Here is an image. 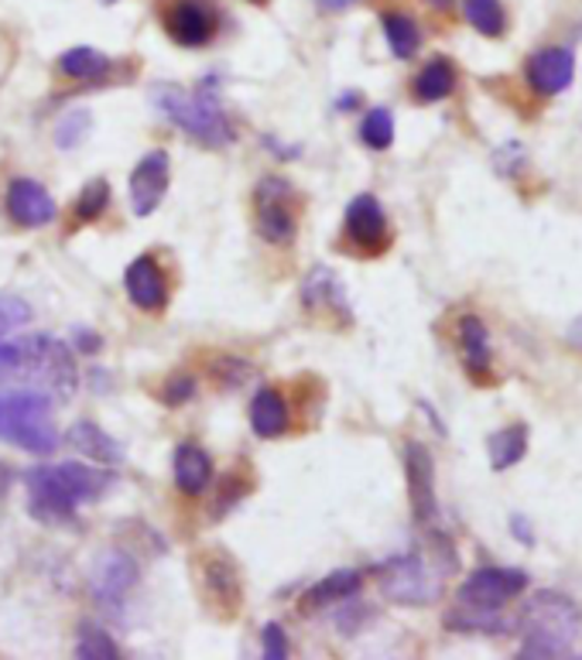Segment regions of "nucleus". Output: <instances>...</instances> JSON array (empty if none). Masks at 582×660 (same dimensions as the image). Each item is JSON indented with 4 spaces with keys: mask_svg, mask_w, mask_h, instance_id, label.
<instances>
[{
    "mask_svg": "<svg viewBox=\"0 0 582 660\" xmlns=\"http://www.w3.org/2000/svg\"><path fill=\"white\" fill-rule=\"evenodd\" d=\"M113 486V473L83 466V463H59V466H38L28 473L31 500L28 510L42 524L72 520L83 504H96Z\"/></svg>",
    "mask_w": 582,
    "mask_h": 660,
    "instance_id": "obj_1",
    "label": "nucleus"
},
{
    "mask_svg": "<svg viewBox=\"0 0 582 660\" xmlns=\"http://www.w3.org/2000/svg\"><path fill=\"white\" fill-rule=\"evenodd\" d=\"M151 100L162 110V116L172 120L175 128H182L192 141H200L206 148H229L237 141V131H233V123L210 79L196 90H182L175 82H162V87H154Z\"/></svg>",
    "mask_w": 582,
    "mask_h": 660,
    "instance_id": "obj_2",
    "label": "nucleus"
},
{
    "mask_svg": "<svg viewBox=\"0 0 582 660\" xmlns=\"http://www.w3.org/2000/svg\"><path fill=\"white\" fill-rule=\"evenodd\" d=\"M521 657H565L582 630L579 606L562 592H538L521 609Z\"/></svg>",
    "mask_w": 582,
    "mask_h": 660,
    "instance_id": "obj_3",
    "label": "nucleus"
},
{
    "mask_svg": "<svg viewBox=\"0 0 582 660\" xmlns=\"http://www.w3.org/2000/svg\"><path fill=\"white\" fill-rule=\"evenodd\" d=\"M0 438L21 451H31V456H52L59 448V431L52 425L49 394L42 390L0 394Z\"/></svg>",
    "mask_w": 582,
    "mask_h": 660,
    "instance_id": "obj_4",
    "label": "nucleus"
},
{
    "mask_svg": "<svg viewBox=\"0 0 582 660\" xmlns=\"http://www.w3.org/2000/svg\"><path fill=\"white\" fill-rule=\"evenodd\" d=\"M18 346V369L14 380L34 384L31 390H42L52 397H72L75 384H80V369H75V356L65 343L52 336H28Z\"/></svg>",
    "mask_w": 582,
    "mask_h": 660,
    "instance_id": "obj_5",
    "label": "nucleus"
},
{
    "mask_svg": "<svg viewBox=\"0 0 582 660\" xmlns=\"http://www.w3.org/2000/svg\"><path fill=\"white\" fill-rule=\"evenodd\" d=\"M449 568H436L421 555H401L380 568V592L401 606H429L442 596Z\"/></svg>",
    "mask_w": 582,
    "mask_h": 660,
    "instance_id": "obj_6",
    "label": "nucleus"
},
{
    "mask_svg": "<svg viewBox=\"0 0 582 660\" xmlns=\"http://www.w3.org/2000/svg\"><path fill=\"white\" fill-rule=\"evenodd\" d=\"M528 589V575L521 568H477L456 592V606L477 612H500L511 599Z\"/></svg>",
    "mask_w": 582,
    "mask_h": 660,
    "instance_id": "obj_7",
    "label": "nucleus"
},
{
    "mask_svg": "<svg viewBox=\"0 0 582 660\" xmlns=\"http://www.w3.org/2000/svg\"><path fill=\"white\" fill-rule=\"evenodd\" d=\"M254 205H257V233L275 243V246H285L295 240V205H292V185L285 179H264L257 185V195H254Z\"/></svg>",
    "mask_w": 582,
    "mask_h": 660,
    "instance_id": "obj_8",
    "label": "nucleus"
},
{
    "mask_svg": "<svg viewBox=\"0 0 582 660\" xmlns=\"http://www.w3.org/2000/svg\"><path fill=\"white\" fill-rule=\"evenodd\" d=\"M405 473H408V493H411V514L421 527H436L439 520V500H436V463L432 451L421 441H408L405 448Z\"/></svg>",
    "mask_w": 582,
    "mask_h": 660,
    "instance_id": "obj_9",
    "label": "nucleus"
},
{
    "mask_svg": "<svg viewBox=\"0 0 582 660\" xmlns=\"http://www.w3.org/2000/svg\"><path fill=\"white\" fill-rule=\"evenodd\" d=\"M169 164L172 161L165 151H151L137 161V169L131 175V210L137 216H151L162 205V199L169 192V179H172Z\"/></svg>",
    "mask_w": 582,
    "mask_h": 660,
    "instance_id": "obj_10",
    "label": "nucleus"
},
{
    "mask_svg": "<svg viewBox=\"0 0 582 660\" xmlns=\"http://www.w3.org/2000/svg\"><path fill=\"white\" fill-rule=\"evenodd\" d=\"M165 28L182 49H203L216 34V11L206 0H175L165 14Z\"/></svg>",
    "mask_w": 582,
    "mask_h": 660,
    "instance_id": "obj_11",
    "label": "nucleus"
},
{
    "mask_svg": "<svg viewBox=\"0 0 582 660\" xmlns=\"http://www.w3.org/2000/svg\"><path fill=\"white\" fill-rule=\"evenodd\" d=\"M346 236L367 254H380L387 246V213L370 192H360L346 205Z\"/></svg>",
    "mask_w": 582,
    "mask_h": 660,
    "instance_id": "obj_12",
    "label": "nucleus"
},
{
    "mask_svg": "<svg viewBox=\"0 0 582 660\" xmlns=\"http://www.w3.org/2000/svg\"><path fill=\"white\" fill-rule=\"evenodd\" d=\"M137 586V561L127 551H103L90 571V589L100 602H121Z\"/></svg>",
    "mask_w": 582,
    "mask_h": 660,
    "instance_id": "obj_13",
    "label": "nucleus"
},
{
    "mask_svg": "<svg viewBox=\"0 0 582 660\" xmlns=\"http://www.w3.org/2000/svg\"><path fill=\"white\" fill-rule=\"evenodd\" d=\"M8 216L24 230H38L59 216V205L45 185H38L31 179H14L8 185Z\"/></svg>",
    "mask_w": 582,
    "mask_h": 660,
    "instance_id": "obj_14",
    "label": "nucleus"
},
{
    "mask_svg": "<svg viewBox=\"0 0 582 660\" xmlns=\"http://www.w3.org/2000/svg\"><path fill=\"white\" fill-rule=\"evenodd\" d=\"M575 79V55L562 45H549L528 59V82L541 97H559Z\"/></svg>",
    "mask_w": 582,
    "mask_h": 660,
    "instance_id": "obj_15",
    "label": "nucleus"
},
{
    "mask_svg": "<svg viewBox=\"0 0 582 660\" xmlns=\"http://www.w3.org/2000/svg\"><path fill=\"white\" fill-rule=\"evenodd\" d=\"M456 339H459V353H462V366L466 374L477 380H490L493 369V349H490V333L483 318L477 315H462L456 325Z\"/></svg>",
    "mask_w": 582,
    "mask_h": 660,
    "instance_id": "obj_16",
    "label": "nucleus"
},
{
    "mask_svg": "<svg viewBox=\"0 0 582 660\" xmlns=\"http://www.w3.org/2000/svg\"><path fill=\"white\" fill-rule=\"evenodd\" d=\"M124 284H127L131 302L144 312H159L169 302V284H165V274H162V267L154 257H137L127 267Z\"/></svg>",
    "mask_w": 582,
    "mask_h": 660,
    "instance_id": "obj_17",
    "label": "nucleus"
},
{
    "mask_svg": "<svg viewBox=\"0 0 582 660\" xmlns=\"http://www.w3.org/2000/svg\"><path fill=\"white\" fill-rule=\"evenodd\" d=\"M69 445L80 451V456H86L90 463H100V466H121L124 463V448L116 438H110L100 425L93 422H75L69 428Z\"/></svg>",
    "mask_w": 582,
    "mask_h": 660,
    "instance_id": "obj_18",
    "label": "nucleus"
},
{
    "mask_svg": "<svg viewBox=\"0 0 582 660\" xmlns=\"http://www.w3.org/2000/svg\"><path fill=\"white\" fill-rule=\"evenodd\" d=\"M213 479V463L200 445H178L175 448V486L185 497H200Z\"/></svg>",
    "mask_w": 582,
    "mask_h": 660,
    "instance_id": "obj_19",
    "label": "nucleus"
},
{
    "mask_svg": "<svg viewBox=\"0 0 582 660\" xmlns=\"http://www.w3.org/2000/svg\"><path fill=\"white\" fill-rule=\"evenodd\" d=\"M288 422H292L288 404H285V397L278 390L264 387V390L254 394V400H251V428L257 431V438H278V435H285L288 431Z\"/></svg>",
    "mask_w": 582,
    "mask_h": 660,
    "instance_id": "obj_20",
    "label": "nucleus"
},
{
    "mask_svg": "<svg viewBox=\"0 0 582 660\" xmlns=\"http://www.w3.org/2000/svg\"><path fill=\"white\" fill-rule=\"evenodd\" d=\"M360 586H364V575H360V571H354V568L333 571V575H326L323 582H316L313 589H308V592L302 596V606H305V609H326V606H333V602H343V599H349V596H357Z\"/></svg>",
    "mask_w": 582,
    "mask_h": 660,
    "instance_id": "obj_21",
    "label": "nucleus"
},
{
    "mask_svg": "<svg viewBox=\"0 0 582 660\" xmlns=\"http://www.w3.org/2000/svg\"><path fill=\"white\" fill-rule=\"evenodd\" d=\"M203 571H206L210 599L219 602V609H223L226 616L237 612V606H241V579H237V568H233L226 558H210Z\"/></svg>",
    "mask_w": 582,
    "mask_h": 660,
    "instance_id": "obj_22",
    "label": "nucleus"
},
{
    "mask_svg": "<svg viewBox=\"0 0 582 660\" xmlns=\"http://www.w3.org/2000/svg\"><path fill=\"white\" fill-rule=\"evenodd\" d=\"M456 93V65L449 59H432L415 75V100L418 103H439Z\"/></svg>",
    "mask_w": 582,
    "mask_h": 660,
    "instance_id": "obj_23",
    "label": "nucleus"
},
{
    "mask_svg": "<svg viewBox=\"0 0 582 660\" xmlns=\"http://www.w3.org/2000/svg\"><path fill=\"white\" fill-rule=\"evenodd\" d=\"M302 302H305V308H329V312L339 308L343 318H349L343 284H339L326 267H316L313 274L305 277V284H302Z\"/></svg>",
    "mask_w": 582,
    "mask_h": 660,
    "instance_id": "obj_24",
    "label": "nucleus"
},
{
    "mask_svg": "<svg viewBox=\"0 0 582 660\" xmlns=\"http://www.w3.org/2000/svg\"><path fill=\"white\" fill-rule=\"evenodd\" d=\"M490 466L497 473L503 469H511L524 459V451H528V428L524 425H511V428H500L493 438H490Z\"/></svg>",
    "mask_w": 582,
    "mask_h": 660,
    "instance_id": "obj_25",
    "label": "nucleus"
},
{
    "mask_svg": "<svg viewBox=\"0 0 582 660\" xmlns=\"http://www.w3.org/2000/svg\"><path fill=\"white\" fill-rule=\"evenodd\" d=\"M59 72L69 75V79H80V82H96V79H103L110 72V59L103 52H96V49L80 45V49L62 52Z\"/></svg>",
    "mask_w": 582,
    "mask_h": 660,
    "instance_id": "obj_26",
    "label": "nucleus"
},
{
    "mask_svg": "<svg viewBox=\"0 0 582 660\" xmlns=\"http://www.w3.org/2000/svg\"><path fill=\"white\" fill-rule=\"evenodd\" d=\"M384 24V38H387V45H391V52L398 59H411L418 49H421V31L415 24V18L401 14V11H391V14H384L380 18Z\"/></svg>",
    "mask_w": 582,
    "mask_h": 660,
    "instance_id": "obj_27",
    "label": "nucleus"
},
{
    "mask_svg": "<svg viewBox=\"0 0 582 660\" xmlns=\"http://www.w3.org/2000/svg\"><path fill=\"white\" fill-rule=\"evenodd\" d=\"M462 14L487 38H500L508 28V14H503L500 0H462Z\"/></svg>",
    "mask_w": 582,
    "mask_h": 660,
    "instance_id": "obj_28",
    "label": "nucleus"
},
{
    "mask_svg": "<svg viewBox=\"0 0 582 660\" xmlns=\"http://www.w3.org/2000/svg\"><path fill=\"white\" fill-rule=\"evenodd\" d=\"M360 141L374 151H387L395 144V113L387 106H374L360 123Z\"/></svg>",
    "mask_w": 582,
    "mask_h": 660,
    "instance_id": "obj_29",
    "label": "nucleus"
},
{
    "mask_svg": "<svg viewBox=\"0 0 582 660\" xmlns=\"http://www.w3.org/2000/svg\"><path fill=\"white\" fill-rule=\"evenodd\" d=\"M116 653V643H113V637L106 633V630H100V627H93V623H86V627H80V640H75V657H86V660H113Z\"/></svg>",
    "mask_w": 582,
    "mask_h": 660,
    "instance_id": "obj_30",
    "label": "nucleus"
},
{
    "mask_svg": "<svg viewBox=\"0 0 582 660\" xmlns=\"http://www.w3.org/2000/svg\"><path fill=\"white\" fill-rule=\"evenodd\" d=\"M106 205H110V185L103 179H96V182H90L83 189L80 199H75V220L93 223V220H100L106 213Z\"/></svg>",
    "mask_w": 582,
    "mask_h": 660,
    "instance_id": "obj_31",
    "label": "nucleus"
},
{
    "mask_svg": "<svg viewBox=\"0 0 582 660\" xmlns=\"http://www.w3.org/2000/svg\"><path fill=\"white\" fill-rule=\"evenodd\" d=\"M90 131V113L86 110H69L62 120H59V128H55V144L59 148H75Z\"/></svg>",
    "mask_w": 582,
    "mask_h": 660,
    "instance_id": "obj_32",
    "label": "nucleus"
},
{
    "mask_svg": "<svg viewBox=\"0 0 582 660\" xmlns=\"http://www.w3.org/2000/svg\"><path fill=\"white\" fill-rule=\"evenodd\" d=\"M31 322V308L14 298V295H0V336L11 333V328H21Z\"/></svg>",
    "mask_w": 582,
    "mask_h": 660,
    "instance_id": "obj_33",
    "label": "nucleus"
},
{
    "mask_svg": "<svg viewBox=\"0 0 582 660\" xmlns=\"http://www.w3.org/2000/svg\"><path fill=\"white\" fill-rule=\"evenodd\" d=\"M261 650H264L267 660L288 657V637H285V630H282L278 623H267V627H264V633H261Z\"/></svg>",
    "mask_w": 582,
    "mask_h": 660,
    "instance_id": "obj_34",
    "label": "nucleus"
},
{
    "mask_svg": "<svg viewBox=\"0 0 582 660\" xmlns=\"http://www.w3.org/2000/svg\"><path fill=\"white\" fill-rule=\"evenodd\" d=\"M192 394H196V380H192V377H178V380H172V384L165 387L162 400H169V404H185Z\"/></svg>",
    "mask_w": 582,
    "mask_h": 660,
    "instance_id": "obj_35",
    "label": "nucleus"
},
{
    "mask_svg": "<svg viewBox=\"0 0 582 660\" xmlns=\"http://www.w3.org/2000/svg\"><path fill=\"white\" fill-rule=\"evenodd\" d=\"M511 534H514L521 545H534V534H531L528 517H511Z\"/></svg>",
    "mask_w": 582,
    "mask_h": 660,
    "instance_id": "obj_36",
    "label": "nucleus"
},
{
    "mask_svg": "<svg viewBox=\"0 0 582 660\" xmlns=\"http://www.w3.org/2000/svg\"><path fill=\"white\" fill-rule=\"evenodd\" d=\"M75 346L86 349V353H96L100 349V336H93L90 328H75Z\"/></svg>",
    "mask_w": 582,
    "mask_h": 660,
    "instance_id": "obj_37",
    "label": "nucleus"
},
{
    "mask_svg": "<svg viewBox=\"0 0 582 660\" xmlns=\"http://www.w3.org/2000/svg\"><path fill=\"white\" fill-rule=\"evenodd\" d=\"M565 343L572 346V349H582V315L569 325V333H565Z\"/></svg>",
    "mask_w": 582,
    "mask_h": 660,
    "instance_id": "obj_38",
    "label": "nucleus"
},
{
    "mask_svg": "<svg viewBox=\"0 0 582 660\" xmlns=\"http://www.w3.org/2000/svg\"><path fill=\"white\" fill-rule=\"evenodd\" d=\"M11 479H14V473H11L8 466H0V497H4V493H8Z\"/></svg>",
    "mask_w": 582,
    "mask_h": 660,
    "instance_id": "obj_39",
    "label": "nucleus"
},
{
    "mask_svg": "<svg viewBox=\"0 0 582 660\" xmlns=\"http://www.w3.org/2000/svg\"><path fill=\"white\" fill-rule=\"evenodd\" d=\"M429 4H432V8H439V11H449V8L456 4V0H429Z\"/></svg>",
    "mask_w": 582,
    "mask_h": 660,
    "instance_id": "obj_40",
    "label": "nucleus"
},
{
    "mask_svg": "<svg viewBox=\"0 0 582 660\" xmlns=\"http://www.w3.org/2000/svg\"><path fill=\"white\" fill-rule=\"evenodd\" d=\"M100 4H116V0H100Z\"/></svg>",
    "mask_w": 582,
    "mask_h": 660,
    "instance_id": "obj_41",
    "label": "nucleus"
}]
</instances>
